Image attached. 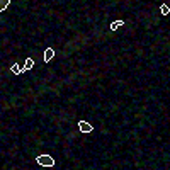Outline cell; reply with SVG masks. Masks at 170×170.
I'll return each instance as SVG.
<instances>
[{
  "label": "cell",
  "mask_w": 170,
  "mask_h": 170,
  "mask_svg": "<svg viewBox=\"0 0 170 170\" xmlns=\"http://www.w3.org/2000/svg\"><path fill=\"white\" fill-rule=\"evenodd\" d=\"M53 56H54V50L53 48H46L44 50V63H50L53 60Z\"/></svg>",
  "instance_id": "3"
},
{
  "label": "cell",
  "mask_w": 170,
  "mask_h": 170,
  "mask_svg": "<svg viewBox=\"0 0 170 170\" xmlns=\"http://www.w3.org/2000/svg\"><path fill=\"white\" fill-rule=\"evenodd\" d=\"M10 5V0H0V12H3Z\"/></svg>",
  "instance_id": "6"
},
{
  "label": "cell",
  "mask_w": 170,
  "mask_h": 170,
  "mask_svg": "<svg viewBox=\"0 0 170 170\" xmlns=\"http://www.w3.org/2000/svg\"><path fill=\"white\" fill-rule=\"evenodd\" d=\"M32 66H34V60H32V58H27L26 63H24V68H22V72H27V70H31Z\"/></svg>",
  "instance_id": "4"
},
{
  "label": "cell",
  "mask_w": 170,
  "mask_h": 170,
  "mask_svg": "<svg viewBox=\"0 0 170 170\" xmlns=\"http://www.w3.org/2000/svg\"><path fill=\"white\" fill-rule=\"evenodd\" d=\"M10 70H12V72H14V73H15V75H21V73H22V68H21V66H19V65H17V63H14Z\"/></svg>",
  "instance_id": "7"
},
{
  "label": "cell",
  "mask_w": 170,
  "mask_h": 170,
  "mask_svg": "<svg viewBox=\"0 0 170 170\" xmlns=\"http://www.w3.org/2000/svg\"><path fill=\"white\" fill-rule=\"evenodd\" d=\"M78 129L82 131V133H92V131H94V126L89 124V123H85V121H80L78 123Z\"/></svg>",
  "instance_id": "2"
},
{
  "label": "cell",
  "mask_w": 170,
  "mask_h": 170,
  "mask_svg": "<svg viewBox=\"0 0 170 170\" xmlns=\"http://www.w3.org/2000/svg\"><path fill=\"white\" fill-rule=\"evenodd\" d=\"M160 12L163 14V15H169V14H170V7H169V5H165V3H163V5H160Z\"/></svg>",
  "instance_id": "8"
},
{
  "label": "cell",
  "mask_w": 170,
  "mask_h": 170,
  "mask_svg": "<svg viewBox=\"0 0 170 170\" xmlns=\"http://www.w3.org/2000/svg\"><path fill=\"white\" fill-rule=\"evenodd\" d=\"M36 162L39 163L41 167H53L54 165V158L51 155H39L36 158Z\"/></svg>",
  "instance_id": "1"
},
{
  "label": "cell",
  "mask_w": 170,
  "mask_h": 170,
  "mask_svg": "<svg viewBox=\"0 0 170 170\" xmlns=\"http://www.w3.org/2000/svg\"><path fill=\"white\" fill-rule=\"evenodd\" d=\"M123 24H124V21H123V19H119V21H114V22L111 24V31H118V29L123 26Z\"/></svg>",
  "instance_id": "5"
}]
</instances>
